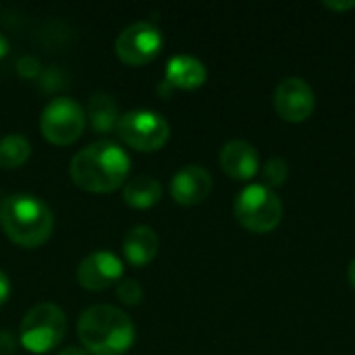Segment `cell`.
<instances>
[{"instance_id":"24","label":"cell","mask_w":355,"mask_h":355,"mask_svg":"<svg viewBox=\"0 0 355 355\" xmlns=\"http://www.w3.org/2000/svg\"><path fill=\"white\" fill-rule=\"evenodd\" d=\"M58 355H87L85 349H81V347H75V345H69V347H64V349H60Z\"/></svg>"},{"instance_id":"26","label":"cell","mask_w":355,"mask_h":355,"mask_svg":"<svg viewBox=\"0 0 355 355\" xmlns=\"http://www.w3.org/2000/svg\"><path fill=\"white\" fill-rule=\"evenodd\" d=\"M347 277H349V283H352V287H354V289H355V258H354V260H352V264H349Z\"/></svg>"},{"instance_id":"18","label":"cell","mask_w":355,"mask_h":355,"mask_svg":"<svg viewBox=\"0 0 355 355\" xmlns=\"http://www.w3.org/2000/svg\"><path fill=\"white\" fill-rule=\"evenodd\" d=\"M262 177L266 187H279L287 181L289 177V164L285 158H270L264 168H262Z\"/></svg>"},{"instance_id":"25","label":"cell","mask_w":355,"mask_h":355,"mask_svg":"<svg viewBox=\"0 0 355 355\" xmlns=\"http://www.w3.org/2000/svg\"><path fill=\"white\" fill-rule=\"evenodd\" d=\"M8 50H10V44H8V40L0 33V58H4V56L8 54Z\"/></svg>"},{"instance_id":"13","label":"cell","mask_w":355,"mask_h":355,"mask_svg":"<svg viewBox=\"0 0 355 355\" xmlns=\"http://www.w3.org/2000/svg\"><path fill=\"white\" fill-rule=\"evenodd\" d=\"M206 67L196 56L179 54L166 64V85L173 89H198L206 81Z\"/></svg>"},{"instance_id":"19","label":"cell","mask_w":355,"mask_h":355,"mask_svg":"<svg viewBox=\"0 0 355 355\" xmlns=\"http://www.w3.org/2000/svg\"><path fill=\"white\" fill-rule=\"evenodd\" d=\"M116 297L125 306H137L144 297V289L137 281L125 279V281H119V285H116Z\"/></svg>"},{"instance_id":"11","label":"cell","mask_w":355,"mask_h":355,"mask_svg":"<svg viewBox=\"0 0 355 355\" xmlns=\"http://www.w3.org/2000/svg\"><path fill=\"white\" fill-rule=\"evenodd\" d=\"M212 191V175L198 164L183 166L171 181V196L181 206H198Z\"/></svg>"},{"instance_id":"1","label":"cell","mask_w":355,"mask_h":355,"mask_svg":"<svg viewBox=\"0 0 355 355\" xmlns=\"http://www.w3.org/2000/svg\"><path fill=\"white\" fill-rule=\"evenodd\" d=\"M131 171L129 154L114 141L100 139L77 152L71 160V179L92 193H110L121 187Z\"/></svg>"},{"instance_id":"21","label":"cell","mask_w":355,"mask_h":355,"mask_svg":"<svg viewBox=\"0 0 355 355\" xmlns=\"http://www.w3.org/2000/svg\"><path fill=\"white\" fill-rule=\"evenodd\" d=\"M17 349V337L6 331V329H0V355H10Z\"/></svg>"},{"instance_id":"5","label":"cell","mask_w":355,"mask_h":355,"mask_svg":"<svg viewBox=\"0 0 355 355\" xmlns=\"http://www.w3.org/2000/svg\"><path fill=\"white\" fill-rule=\"evenodd\" d=\"M233 210L239 225L252 233H270L283 218V204L279 196L260 183L241 189L235 198Z\"/></svg>"},{"instance_id":"9","label":"cell","mask_w":355,"mask_h":355,"mask_svg":"<svg viewBox=\"0 0 355 355\" xmlns=\"http://www.w3.org/2000/svg\"><path fill=\"white\" fill-rule=\"evenodd\" d=\"M316 96L312 85L302 77H287L275 89V110L287 123H302L312 116Z\"/></svg>"},{"instance_id":"7","label":"cell","mask_w":355,"mask_h":355,"mask_svg":"<svg viewBox=\"0 0 355 355\" xmlns=\"http://www.w3.org/2000/svg\"><path fill=\"white\" fill-rule=\"evenodd\" d=\"M85 127V112L73 98L60 96L46 104L40 129L42 135L54 146H69L77 141Z\"/></svg>"},{"instance_id":"22","label":"cell","mask_w":355,"mask_h":355,"mask_svg":"<svg viewBox=\"0 0 355 355\" xmlns=\"http://www.w3.org/2000/svg\"><path fill=\"white\" fill-rule=\"evenodd\" d=\"M8 297H10V281H8V277L0 270V306L6 304Z\"/></svg>"},{"instance_id":"2","label":"cell","mask_w":355,"mask_h":355,"mask_svg":"<svg viewBox=\"0 0 355 355\" xmlns=\"http://www.w3.org/2000/svg\"><path fill=\"white\" fill-rule=\"evenodd\" d=\"M77 335L92 355H123L135 343L133 320L114 306H92L81 312Z\"/></svg>"},{"instance_id":"8","label":"cell","mask_w":355,"mask_h":355,"mask_svg":"<svg viewBox=\"0 0 355 355\" xmlns=\"http://www.w3.org/2000/svg\"><path fill=\"white\" fill-rule=\"evenodd\" d=\"M162 46H164L162 31L150 21H137L119 33L114 42V52L125 64L141 67L154 60L160 54Z\"/></svg>"},{"instance_id":"17","label":"cell","mask_w":355,"mask_h":355,"mask_svg":"<svg viewBox=\"0 0 355 355\" xmlns=\"http://www.w3.org/2000/svg\"><path fill=\"white\" fill-rule=\"evenodd\" d=\"M31 156V144L19 133L4 135L0 139V168L12 171L23 166Z\"/></svg>"},{"instance_id":"14","label":"cell","mask_w":355,"mask_h":355,"mask_svg":"<svg viewBox=\"0 0 355 355\" xmlns=\"http://www.w3.org/2000/svg\"><path fill=\"white\" fill-rule=\"evenodd\" d=\"M123 252L129 264L141 268L146 264H150L156 254H158V235L152 227L139 225L133 227L123 241Z\"/></svg>"},{"instance_id":"15","label":"cell","mask_w":355,"mask_h":355,"mask_svg":"<svg viewBox=\"0 0 355 355\" xmlns=\"http://www.w3.org/2000/svg\"><path fill=\"white\" fill-rule=\"evenodd\" d=\"M123 198H125L127 206L137 208V210H146V208H152L160 202L162 185L154 177L137 175V177L127 181V185L123 189Z\"/></svg>"},{"instance_id":"10","label":"cell","mask_w":355,"mask_h":355,"mask_svg":"<svg viewBox=\"0 0 355 355\" xmlns=\"http://www.w3.org/2000/svg\"><path fill=\"white\" fill-rule=\"evenodd\" d=\"M123 277V262L119 256L106 250H98L85 256L77 268V281L83 289L104 291L116 285Z\"/></svg>"},{"instance_id":"23","label":"cell","mask_w":355,"mask_h":355,"mask_svg":"<svg viewBox=\"0 0 355 355\" xmlns=\"http://www.w3.org/2000/svg\"><path fill=\"white\" fill-rule=\"evenodd\" d=\"M327 8H333V10H349V8H355V0L352 2H324Z\"/></svg>"},{"instance_id":"16","label":"cell","mask_w":355,"mask_h":355,"mask_svg":"<svg viewBox=\"0 0 355 355\" xmlns=\"http://www.w3.org/2000/svg\"><path fill=\"white\" fill-rule=\"evenodd\" d=\"M87 116L96 133H112L121 119L114 98L106 92H98L92 96L89 106H87Z\"/></svg>"},{"instance_id":"3","label":"cell","mask_w":355,"mask_h":355,"mask_svg":"<svg viewBox=\"0 0 355 355\" xmlns=\"http://www.w3.org/2000/svg\"><path fill=\"white\" fill-rule=\"evenodd\" d=\"M0 225L12 243L40 248L52 235L54 216L44 200L29 193H12L0 204Z\"/></svg>"},{"instance_id":"4","label":"cell","mask_w":355,"mask_h":355,"mask_svg":"<svg viewBox=\"0 0 355 355\" xmlns=\"http://www.w3.org/2000/svg\"><path fill=\"white\" fill-rule=\"evenodd\" d=\"M67 335L64 312L56 304H37L33 306L19 329V343L29 354H48L58 347Z\"/></svg>"},{"instance_id":"20","label":"cell","mask_w":355,"mask_h":355,"mask_svg":"<svg viewBox=\"0 0 355 355\" xmlns=\"http://www.w3.org/2000/svg\"><path fill=\"white\" fill-rule=\"evenodd\" d=\"M37 71H40L37 58H33V56H21V58L17 60V73H19L21 77L31 79V77L37 75Z\"/></svg>"},{"instance_id":"6","label":"cell","mask_w":355,"mask_h":355,"mask_svg":"<svg viewBox=\"0 0 355 355\" xmlns=\"http://www.w3.org/2000/svg\"><path fill=\"white\" fill-rule=\"evenodd\" d=\"M119 137L137 152L160 150L171 135L166 119L154 110H131L116 123Z\"/></svg>"},{"instance_id":"12","label":"cell","mask_w":355,"mask_h":355,"mask_svg":"<svg viewBox=\"0 0 355 355\" xmlns=\"http://www.w3.org/2000/svg\"><path fill=\"white\" fill-rule=\"evenodd\" d=\"M220 168L237 181H250L260 166V156L258 150L243 139H233L227 141L220 150Z\"/></svg>"}]
</instances>
